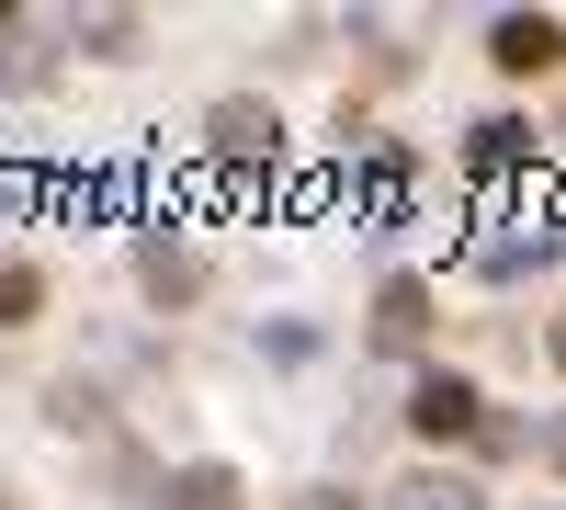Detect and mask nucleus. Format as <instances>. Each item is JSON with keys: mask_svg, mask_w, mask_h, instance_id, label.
<instances>
[{"mask_svg": "<svg viewBox=\"0 0 566 510\" xmlns=\"http://www.w3.org/2000/svg\"><path fill=\"white\" fill-rule=\"evenodd\" d=\"M555 261V216L533 205V216H488L476 239H464V272L476 284H522V272H544Z\"/></svg>", "mask_w": 566, "mask_h": 510, "instance_id": "f257e3e1", "label": "nucleus"}, {"mask_svg": "<svg viewBox=\"0 0 566 510\" xmlns=\"http://www.w3.org/2000/svg\"><path fill=\"white\" fill-rule=\"evenodd\" d=\"M205 148H216L227 170H272V159H283V125H272V103H250V91H227V103L205 114Z\"/></svg>", "mask_w": 566, "mask_h": 510, "instance_id": "f03ea898", "label": "nucleus"}, {"mask_svg": "<svg viewBox=\"0 0 566 510\" xmlns=\"http://www.w3.org/2000/svg\"><path fill=\"white\" fill-rule=\"evenodd\" d=\"M408 431H419V443H453V431H488V397L464 386V375H419V386H408Z\"/></svg>", "mask_w": 566, "mask_h": 510, "instance_id": "7ed1b4c3", "label": "nucleus"}, {"mask_svg": "<svg viewBox=\"0 0 566 510\" xmlns=\"http://www.w3.org/2000/svg\"><path fill=\"white\" fill-rule=\"evenodd\" d=\"M488 58H499V69H555V58H566V23H555V12H499V23H488Z\"/></svg>", "mask_w": 566, "mask_h": 510, "instance_id": "20e7f679", "label": "nucleus"}, {"mask_svg": "<svg viewBox=\"0 0 566 510\" xmlns=\"http://www.w3.org/2000/svg\"><path fill=\"white\" fill-rule=\"evenodd\" d=\"M419 341H431V284L397 272V284L374 295V352H419Z\"/></svg>", "mask_w": 566, "mask_h": 510, "instance_id": "39448f33", "label": "nucleus"}, {"mask_svg": "<svg viewBox=\"0 0 566 510\" xmlns=\"http://www.w3.org/2000/svg\"><path fill=\"white\" fill-rule=\"evenodd\" d=\"M352 216L374 227V239H386V227L408 216V159H397V148H374V159H363V181H352Z\"/></svg>", "mask_w": 566, "mask_h": 510, "instance_id": "423d86ee", "label": "nucleus"}, {"mask_svg": "<svg viewBox=\"0 0 566 510\" xmlns=\"http://www.w3.org/2000/svg\"><path fill=\"white\" fill-rule=\"evenodd\" d=\"M136 284H148L159 306H181V295H205V261L181 239H136Z\"/></svg>", "mask_w": 566, "mask_h": 510, "instance_id": "0eeeda50", "label": "nucleus"}, {"mask_svg": "<svg viewBox=\"0 0 566 510\" xmlns=\"http://www.w3.org/2000/svg\"><path fill=\"white\" fill-rule=\"evenodd\" d=\"M250 488H239V466H216V454H205V466H181L170 488H159V510H239Z\"/></svg>", "mask_w": 566, "mask_h": 510, "instance_id": "6e6552de", "label": "nucleus"}, {"mask_svg": "<svg viewBox=\"0 0 566 510\" xmlns=\"http://www.w3.org/2000/svg\"><path fill=\"white\" fill-rule=\"evenodd\" d=\"M464 159H476V170H522V159H533V125H522V114H488Z\"/></svg>", "mask_w": 566, "mask_h": 510, "instance_id": "1a4fd4ad", "label": "nucleus"}, {"mask_svg": "<svg viewBox=\"0 0 566 510\" xmlns=\"http://www.w3.org/2000/svg\"><path fill=\"white\" fill-rule=\"evenodd\" d=\"M386 510H476V488H464V477H431V466H419V477H397V488H386Z\"/></svg>", "mask_w": 566, "mask_h": 510, "instance_id": "9d476101", "label": "nucleus"}, {"mask_svg": "<svg viewBox=\"0 0 566 510\" xmlns=\"http://www.w3.org/2000/svg\"><path fill=\"white\" fill-rule=\"evenodd\" d=\"M69 34L91 45V58H136V45H148V23H136V12H80Z\"/></svg>", "mask_w": 566, "mask_h": 510, "instance_id": "9b49d317", "label": "nucleus"}, {"mask_svg": "<svg viewBox=\"0 0 566 510\" xmlns=\"http://www.w3.org/2000/svg\"><path fill=\"white\" fill-rule=\"evenodd\" d=\"M34 306H45V272L34 261H0V330H23Z\"/></svg>", "mask_w": 566, "mask_h": 510, "instance_id": "f8f14e48", "label": "nucleus"}, {"mask_svg": "<svg viewBox=\"0 0 566 510\" xmlns=\"http://www.w3.org/2000/svg\"><path fill=\"white\" fill-rule=\"evenodd\" d=\"M45 420H57V431H91V420H103V397L69 375V386H45Z\"/></svg>", "mask_w": 566, "mask_h": 510, "instance_id": "ddd939ff", "label": "nucleus"}, {"mask_svg": "<svg viewBox=\"0 0 566 510\" xmlns=\"http://www.w3.org/2000/svg\"><path fill=\"white\" fill-rule=\"evenodd\" d=\"M261 352H272V363H306V352H317V330H306V318H272Z\"/></svg>", "mask_w": 566, "mask_h": 510, "instance_id": "4468645a", "label": "nucleus"}, {"mask_svg": "<svg viewBox=\"0 0 566 510\" xmlns=\"http://www.w3.org/2000/svg\"><path fill=\"white\" fill-rule=\"evenodd\" d=\"M544 454H555V466H566V408H555V420H544Z\"/></svg>", "mask_w": 566, "mask_h": 510, "instance_id": "2eb2a0df", "label": "nucleus"}, {"mask_svg": "<svg viewBox=\"0 0 566 510\" xmlns=\"http://www.w3.org/2000/svg\"><path fill=\"white\" fill-rule=\"evenodd\" d=\"M295 510H340V488H306V499H295Z\"/></svg>", "mask_w": 566, "mask_h": 510, "instance_id": "dca6fc26", "label": "nucleus"}, {"mask_svg": "<svg viewBox=\"0 0 566 510\" xmlns=\"http://www.w3.org/2000/svg\"><path fill=\"white\" fill-rule=\"evenodd\" d=\"M555 363H566V306H555Z\"/></svg>", "mask_w": 566, "mask_h": 510, "instance_id": "f3484780", "label": "nucleus"}]
</instances>
